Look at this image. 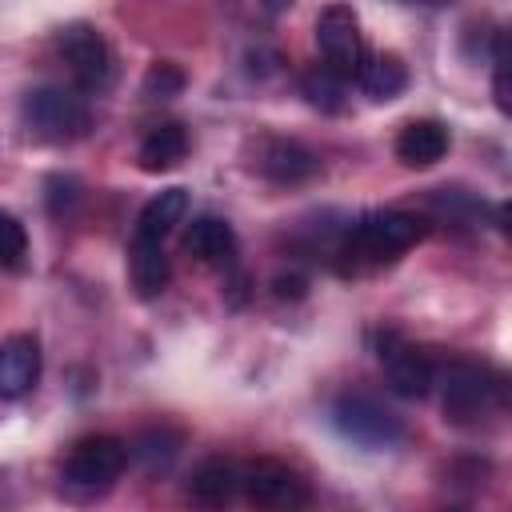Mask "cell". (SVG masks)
<instances>
[{
  "mask_svg": "<svg viewBox=\"0 0 512 512\" xmlns=\"http://www.w3.org/2000/svg\"><path fill=\"white\" fill-rule=\"evenodd\" d=\"M40 380V344L28 332L0 340V400H20Z\"/></svg>",
  "mask_w": 512,
  "mask_h": 512,
  "instance_id": "30bf717a",
  "label": "cell"
},
{
  "mask_svg": "<svg viewBox=\"0 0 512 512\" xmlns=\"http://www.w3.org/2000/svg\"><path fill=\"white\" fill-rule=\"evenodd\" d=\"M300 92L308 96V104H316L320 112H340L344 108V96H348V80H340L332 68L316 64L300 76Z\"/></svg>",
  "mask_w": 512,
  "mask_h": 512,
  "instance_id": "d6986e66",
  "label": "cell"
},
{
  "mask_svg": "<svg viewBox=\"0 0 512 512\" xmlns=\"http://www.w3.org/2000/svg\"><path fill=\"white\" fill-rule=\"evenodd\" d=\"M256 168H260L268 180H276V184H300V180H308V176L320 172V156H316L312 148H304L300 140H280V136H272V140L260 144Z\"/></svg>",
  "mask_w": 512,
  "mask_h": 512,
  "instance_id": "8fae6325",
  "label": "cell"
},
{
  "mask_svg": "<svg viewBox=\"0 0 512 512\" xmlns=\"http://www.w3.org/2000/svg\"><path fill=\"white\" fill-rule=\"evenodd\" d=\"M376 356H380L384 380H388V388H392L396 396H404V400L428 396L436 368H432V360H428L412 340H404L396 328H384L380 340H376Z\"/></svg>",
  "mask_w": 512,
  "mask_h": 512,
  "instance_id": "9c48e42d",
  "label": "cell"
},
{
  "mask_svg": "<svg viewBox=\"0 0 512 512\" xmlns=\"http://www.w3.org/2000/svg\"><path fill=\"white\" fill-rule=\"evenodd\" d=\"M356 80L376 104H384V100H396L408 88V68L396 52H380V56H368V64L360 68Z\"/></svg>",
  "mask_w": 512,
  "mask_h": 512,
  "instance_id": "ac0fdd59",
  "label": "cell"
},
{
  "mask_svg": "<svg viewBox=\"0 0 512 512\" xmlns=\"http://www.w3.org/2000/svg\"><path fill=\"white\" fill-rule=\"evenodd\" d=\"M448 152V128L440 120H408L396 136V156L408 168H432L436 160H444Z\"/></svg>",
  "mask_w": 512,
  "mask_h": 512,
  "instance_id": "4fadbf2b",
  "label": "cell"
},
{
  "mask_svg": "<svg viewBox=\"0 0 512 512\" xmlns=\"http://www.w3.org/2000/svg\"><path fill=\"white\" fill-rule=\"evenodd\" d=\"M428 224L416 212H400V208H384V212H368L360 216L344 244H340V272H376L384 264H392L400 252H408L416 240H424Z\"/></svg>",
  "mask_w": 512,
  "mask_h": 512,
  "instance_id": "6da1fadb",
  "label": "cell"
},
{
  "mask_svg": "<svg viewBox=\"0 0 512 512\" xmlns=\"http://www.w3.org/2000/svg\"><path fill=\"white\" fill-rule=\"evenodd\" d=\"M128 464V444L116 440V436H84L72 444L68 460H64V472H60V484L68 496L76 500H88V496H100L108 492L120 472Z\"/></svg>",
  "mask_w": 512,
  "mask_h": 512,
  "instance_id": "277c9868",
  "label": "cell"
},
{
  "mask_svg": "<svg viewBox=\"0 0 512 512\" xmlns=\"http://www.w3.org/2000/svg\"><path fill=\"white\" fill-rule=\"evenodd\" d=\"M20 116H24L28 132L36 140H48V144H72L92 128L88 100L72 88H60V84L32 88L20 104Z\"/></svg>",
  "mask_w": 512,
  "mask_h": 512,
  "instance_id": "3957f363",
  "label": "cell"
},
{
  "mask_svg": "<svg viewBox=\"0 0 512 512\" xmlns=\"http://www.w3.org/2000/svg\"><path fill=\"white\" fill-rule=\"evenodd\" d=\"M168 276H172V268H168L164 248L152 244V240H136L132 236V248H128V280H132L136 296L140 300H156L168 288Z\"/></svg>",
  "mask_w": 512,
  "mask_h": 512,
  "instance_id": "9a60e30c",
  "label": "cell"
},
{
  "mask_svg": "<svg viewBox=\"0 0 512 512\" xmlns=\"http://www.w3.org/2000/svg\"><path fill=\"white\" fill-rule=\"evenodd\" d=\"M184 252L200 264H232L236 260V232L220 216H200L184 232Z\"/></svg>",
  "mask_w": 512,
  "mask_h": 512,
  "instance_id": "5bb4252c",
  "label": "cell"
},
{
  "mask_svg": "<svg viewBox=\"0 0 512 512\" xmlns=\"http://www.w3.org/2000/svg\"><path fill=\"white\" fill-rule=\"evenodd\" d=\"M332 424L340 428L344 440H352L360 448H372V452L376 448H396L404 440V420L392 408H384L376 396H368V392H344V396H336Z\"/></svg>",
  "mask_w": 512,
  "mask_h": 512,
  "instance_id": "5b68a950",
  "label": "cell"
},
{
  "mask_svg": "<svg viewBox=\"0 0 512 512\" xmlns=\"http://www.w3.org/2000/svg\"><path fill=\"white\" fill-rule=\"evenodd\" d=\"M316 48L324 56V68H332L340 80H356L360 68L368 64V48H364V32L352 8L344 4H328L316 16Z\"/></svg>",
  "mask_w": 512,
  "mask_h": 512,
  "instance_id": "52a82bcc",
  "label": "cell"
},
{
  "mask_svg": "<svg viewBox=\"0 0 512 512\" xmlns=\"http://www.w3.org/2000/svg\"><path fill=\"white\" fill-rule=\"evenodd\" d=\"M56 52L68 64V72L76 76V84L88 88V92H104L116 76L112 48L92 24H64L56 32Z\"/></svg>",
  "mask_w": 512,
  "mask_h": 512,
  "instance_id": "ba28073f",
  "label": "cell"
},
{
  "mask_svg": "<svg viewBox=\"0 0 512 512\" xmlns=\"http://www.w3.org/2000/svg\"><path fill=\"white\" fill-rule=\"evenodd\" d=\"M432 384H440L444 420L452 424H476L504 400V380L492 368L472 364V360H452L444 372L432 376Z\"/></svg>",
  "mask_w": 512,
  "mask_h": 512,
  "instance_id": "7a4b0ae2",
  "label": "cell"
},
{
  "mask_svg": "<svg viewBox=\"0 0 512 512\" xmlns=\"http://www.w3.org/2000/svg\"><path fill=\"white\" fill-rule=\"evenodd\" d=\"M236 492H240V468L224 456H208L188 480V496L204 512H224L236 500Z\"/></svg>",
  "mask_w": 512,
  "mask_h": 512,
  "instance_id": "7c38bea8",
  "label": "cell"
},
{
  "mask_svg": "<svg viewBox=\"0 0 512 512\" xmlns=\"http://www.w3.org/2000/svg\"><path fill=\"white\" fill-rule=\"evenodd\" d=\"M180 448V436L168 428H148L128 444V456H136L144 468H164Z\"/></svg>",
  "mask_w": 512,
  "mask_h": 512,
  "instance_id": "ffe728a7",
  "label": "cell"
},
{
  "mask_svg": "<svg viewBox=\"0 0 512 512\" xmlns=\"http://www.w3.org/2000/svg\"><path fill=\"white\" fill-rule=\"evenodd\" d=\"M240 492L256 512H304L312 504L308 480L284 460L260 456L240 472Z\"/></svg>",
  "mask_w": 512,
  "mask_h": 512,
  "instance_id": "8992f818",
  "label": "cell"
},
{
  "mask_svg": "<svg viewBox=\"0 0 512 512\" xmlns=\"http://www.w3.org/2000/svg\"><path fill=\"white\" fill-rule=\"evenodd\" d=\"M184 216H188V192L184 188H164V192H156L140 208V216H136V240L160 244Z\"/></svg>",
  "mask_w": 512,
  "mask_h": 512,
  "instance_id": "e0dca14e",
  "label": "cell"
},
{
  "mask_svg": "<svg viewBox=\"0 0 512 512\" xmlns=\"http://www.w3.org/2000/svg\"><path fill=\"white\" fill-rule=\"evenodd\" d=\"M144 96L148 100H168V96H180L184 88V72L172 64V60H156L148 72H144Z\"/></svg>",
  "mask_w": 512,
  "mask_h": 512,
  "instance_id": "7402d4cb",
  "label": "cell"
},
{
  "mask_svg": "<svg viewBox=\"0 0 512 512\" xmlns=\"http://www.w3.org/2000/svg\"><path fill=\"white\" fill-rule=\"evenodd\" d=\"M24 264H28V232L12 212L0 208V268L20 272Z\"/></svg>",
  "mask_w": 512,
  "mask_h": 512,
  "instance_id": "44dd1931",
  "label": "cell"
},
{
  "mask_svg": "<svg viewBox=\"0 0 512 512\" xmlns=\"http://www.w3.org/2000/svg\"><path fill=\"white\" fill-rule=\"evenodd\" d=\"M184 156H188V132H184L176 120L148 128L144 140H140V148H136V160H140L144 172H168V168H176Z\"/></svg>",
  "mask_w": 512,
  "mask_h": 512,
  "instance_id": "2e32d148",
  "label": "cell"
}]
</instances>
